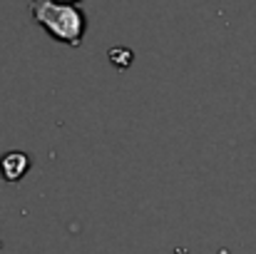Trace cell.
<instances>
[{
	"label": "cell",
	"instance_id": "cell-1",
	"mask_svg": "<svg viewBox=\"0 0 256 254\" xmlns=\"http://www.w3.org/2000/svg\"><path fill=\"white\" fill-rule=\"evenodd\" d=\"M32 20L58 43L70 48H80L87 30V18L78 5L58 3V0H32L30 3Z\"/></svg>",
	"mask_w": 256,
	"mask_h": 254
},
{
	"label": "cell",
	"instance_id": "cell-2",
	"mask_svg": "<svg viewBox=\"0 0 256 254\" xmlns=\"http://www.w3.org/2000/svg\"><path fill=\"white\" fill-rule=\"evenodd\" d=\"M30 155L20 150H10L0 157V174L5 182H20L30 172Z\"/></svg>",
	"mask_w": 256,
	"mask_h": 254
},
{
	"label": "cell",
	"instance_id": "cell-3",
	"mask_svg": "<svg viewBox=\"0 0 256 254\" xmlns=\"http://www.w3.org/2000/svg\"><path fill=\"white\" fill-rule=\"evenodd\" d=\"M107 58H110V63H112L117 70H124V68L132 65V50H130V48H112V50L107 53Z\"/></svg>",
	"mask_w": 256,
	"mask_h": 254
},
{
	"label": "cell",
	"instance_id": "cell-4",
	"mask_svg": "<svg viewBox=\"0 0 256 254\" xmlns=\"http://www.w3.org/2000/svg\"><path fill=\"white\" fill-rule=\"evenodd\" d=\"M58 3H70V5H78L80 0H58Z\"/></svg>",
	"mask_w": 256,
	"mask_h": 254
}]
</instances>
